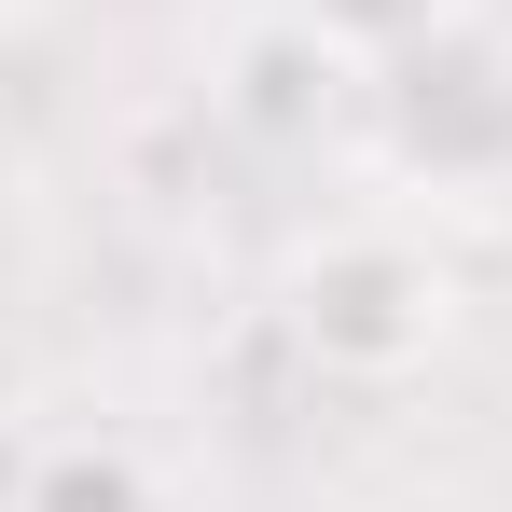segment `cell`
I'll return each instance as SVG.
<instances>
[{
    "label": "cell",
    "mask_w": 512,
    "mask_h": 512,
    "mask_svg": "<svg viewBox=\"0 0 512 512\" xmlns=\"http://www.w3.org/2000/svg\"><path fill=\"white\" fill-rule=\"evenodd\" d=\"M277 333L305 374H333V388H402L443 360L457 333V277L416 250V236H388V222H346L319 250L277 277Z\"/></svg>",
    "instance_id": "obj_1"
},
{
    "label": "cell",
    "mask_w": 512,
    "mask_h": 512,
    "mask_svg": "<svg viewBox=\"0 0 512 512\" xmlns=\"http://www.w3.org/2000/svg\"><path fill=\"white\" fill-rule=\"evenodd\" d=\"M14 512H167V499H153V471H139L125 443H56V457L14 485Z\"/></svg>",
    "instance_id": "obj_3"
},
{
    "label": "cell",
    "mask_w": 512,
    "mask_h": 512,
    "mask_svg": "<svg viewBox=\"0 0 512 512\" xmlns=\"http://www.w3.org/2000/svg\"><path fill=\"white\" fill-rule=\"evenodd\" d=\"M222 111H236L250 139H277V153L319 139V125L346 111V42H333V28H305V14L250 28V42L222 56Z\"/></svg>",
    "instance_id": "obj_2"
}]
</instances>
